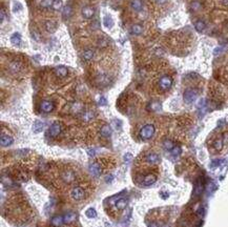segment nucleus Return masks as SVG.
Listing matches in <instances>:
<instances>
[{"label":"nucleus","instance_id":"obj_1","mask_svg":"<svg viewBox=\"0 0 228 227\" xmlns=\"http://www.w3.org/2000/svg\"><path fill=\"white\" fill-rule=\"evenodd\" d=\"M6 211L7 220L16 225L25 224L32 219V209L21 196L12 198L7 202Z\"/></svg>","mask_w":228,"mask_h":227},{"label":"nucleus","instance_id":"obj_2","mask_svg":"<svg viewBox=\"0 0 228 227\" xmlns=\"http://www.w3.org/2000/svg\"><path fill=\"white\" fill-rule=\"evenodd\" d=\"M89 184L77 185L71 190V197L75 201H82L88 197L89 193Z\"/></svg>","mask_w":228,"mask_h":227},{"label":"nucleus","instance_id":"obj_3","mask_svg":"<svg viewBox=\"0 0 228 227\" xmlns=\"http://www.w3.org/2000/svg\"><path fill=\"white\" fill-rule=\"evenodd\" d=\"M60 178H61L62 183L65 185L71 184L73 182L77 181V175L73 169H70V168L63 169V172L60 173Z\"/></svg>","mask_w":228,"mask_h":227},{"label":"nucleus","instance_id":"obj_4","mask_svg":"<svg viewBox=\"0 0 228 227\" xmlns=\"http://www.w3.org/2000/svg\"><path fill=\"white\" fill-rule=\"evenodd\" d=\"M198 95L199 93L196 88H187L183 94V99L185 101V103L190 104L196 101V99L198 98Z\"/></svg>","mask_w":228,"mask_h":227},{"label":"nucleus","instance_id":"obj_5","mask_svg":"<svg viewBox=\"0 0 228 227\" xmlns=\"http://www.w3.org/2000/svg\"><path fill=\"white\" fill-rule=\"evenodd\" d=\"M155 126L153 124H146L145 126L142 127V129L140 131V137L142 140H148L150 139L153 134H155Z\"/></svg>","mask_w":228,"mask_h":227},{"label":"nucleus","instance_id":"obj_6","mask_svg":"<svg viewBox=\"0 0 228 227\" xmlns=\"http://www.w3.org/2000/svg\"><path fill=\"white\" fill-rule=\"evenodd\" d=\"M89 172H91L93 177L98 178L101 176V173L104 172V167L100 161H96V162L92 163L91 167H89Z\"/></svg>","mask_w":228,"mask_h":227},{"label":"nucleus","instance_id":"obj_7","mask_svg":"<svg viewBox=\"0 0 228 227\" xmlns=\"http://www.w3.org/2000/svg\"><path fill=\"white\" fill-rule=\"evenodd\" d=\"M159 87L162 91H166L170 90L171 85H173V79L169 76H163L159 80Z\"/></svg>","mask_w":228,"mask_h":227},{"label":"nucleus","instance_id":"obj_8","mask_svg":"<svg viewBox=\"0 0 228 227\" xmlns=\"http://www.w3.org/2000/svg\"><path fill=\"white\" fill-rule=\"evenodd\" d=\"M61 132H62V126H61V124L59 123V122H55V123H53L52 125H51L50 129H48V135L52 138H56L61 134Z\"/></svg>","mask_w":228,"mask_h":227},{"label":"nucleus","instance_id":"obj_9","mask_svg":"<svg viewBox=\"0 0 228 227\" xmlns=\"http://www.w3.org/2000/svg\"><path fill=\"white\" fill-rule=\"evenodd\" d=\"M55 108V104L53 101L50 100H43L40 103V109L43 113H51L53 109Z\"/></svg>","mask_w":228,"mask_h":227},{"label":"nucleus","instance_id":"obj_10","mask_svg":"<svg viewBox=\"0 0 228 227\" xmlns=\"http://www.w3.org/2000/svg\"><path fill=\"white\" fill-rule=\"evenodd\" d=\"M157 181V176L155 175V173H147V175H145L144 177H143V180H142V184L145 185V186H149L153 184V183Z\"/></svg>","mask_w":228,"mask_h":227},{"label":"nucleus","instance_id":"obj_11","mask_svg":"<svg viewBox=\"0 0 228 227\" xmlns=\"http://www.w3.org/2000/svg\"><path fill=\"white\" fill-rule=\"evenodd\" d=\"M13 142H14V139H13L12 137L7 136V135H4V134H1V138H0V143H1V146L2 147H6V146H10Z\"/></svg>","mask_w":228,"mask_h":227},{"label":"nucleus","instance_id":"obj_12","mask_svg":"<svg viewBox=\"0 0 228 227\" xmlns=\"http://www.w3.org/2000/svg\"><path fill=\"white\" fill-rule=\"evenodd\" d=\"M55 74H56V76L59 77V78H64V77L67 76L68 70H67V67H65V66L60 65L55 70Z\"/></svg>","mask_w":228,"mask_h":227},{"label":"nucleus","instance_id":"obj_13","mask_svg":"<svg viewBox=\"0 0 228 227\" xmlns=\"http://www.w3.org/2000/svg\"><path fill=\"white\" fill-rule=\"evenodd\" d=\"M82 15H83L84 18L91 19L95 15V10L92 6H84L82 9Z\"/></svg>","mask_w":228,"mask_h":227},{"label":"nucleus","instance_id":"obj_14","mask_svg":"<svg viewBox=\"0 0 228 227\" xmlns=\"http://www.w3.org/2000/svg\"><path fill=\"white\" fill-rule=\"evenodd\" d=\"M44 27L48 33H55L57 29V23L53 20H47L44 22Z\"/></svg>","mask_w":228,"mask_h":227},{"label":"nucleus","instance_id":"obj_15","mask_svg":"<svg viewBox=\"0 0 228 227\" xmlns=\"http://www.w3.org/2000/svg\"><path fill=\"white\" fill-rule=\"evenodd\" d=\"M145 161L149 164H157L160 162V157L157 154H149L145 157Z\"/></svg>","mask_w":228,"mask_h":227},{"label":"nucleus","instance_id":"obj_16","mask_svg":"<svg viewBox=\"0 0 228 227\" xmlns=\"http://www.w3.org/2000/svg\"><path fill=\"white\" fill-rule=\"evenodd\" d=\"M70 113L71 114H81L82 113V104L79 102H74L70 107Z\"/></svg>","mask_w":228,"mask_h":227},{"label":"nucleus","instance_id":"obj_17","mask_svg":"<svg viewBox=\"0 0 228 227\" xmlns=\"http://www.w3.org/2000/svg\"><path fill=\"white\" fill-rule=\"evenodd\" d=\"M21 70H22V64L20 62H18V61H13V62L10 63V71L12 73L14 74L19 73Z\"/></svg>","mask_w":228,"mask_h":227},{"label":"nucleus","instance_id":"obj_18","mask_svg":"<svg viewBox=\"0 0 228 227\" xmlns=\"http://www.w3.org/2000/svg\"><path fill=\"white\" fill-rule=\"evenodd\" d=\"M100 135L104 138H108L112 135V128L108 124H104L103 126L100 128Z\"/></svg>","mask_w":228,"mask_h":227},{"label":"nucleus","instance_id":"obj_19","mask_svg":"<svg viewBox=\"0 0 228 227\" xmlns=\"http://www.w3.org/2000/svg\"><path fill=\"white\" fill-rule=\"evenodd\" d=\"M116 208L117 210H123L125 207H126L127 205V200L126 199H123V198H120V199H117L116 200Z\"/></svg>","mask_w":228,"mask_h":227},{"label":"nucleus","instance_id":"obj_20","mask_svg":"<svg viewBox=\"0 0 228 227\" xmlns=\"http://www.w3.org/2000/svg\"><path fill=\"white\" fill-rule=\"evenodd\" d=\"M103 24L106 29H112V25H114V20H112V18L109 15H105V16L103 17Z\"/></svg>","mask_w":228,"mask_h":227},{"label":"nucleus","instance_id":"obj_21","mask_svg":"<svg viewBox=\"0 0 228 227\" xmlns=\"http://www.w3.org/2000/svg\"><path fill=\"white\" fill-rule=\"evenodd\" d=\"M130 6H132V10L139 12L143 9V2H142V0H132Z\"/></svg>","mask_w":228,"mask_h":227},{"label":"nucleus","instance_id":"obj_22","mask_svg":"<svg viewBox=\"0 0 228 227\" xmlns=\"http://www.w3.org/2000/svg\"><path fill=\"white\" fill-rule=\"evenodd\" d=\"M71 15H73V9H71V6H65L64 9H63V11H62L63 19H68L71 16Z\"/></svg>","mask_w":228,"mask_h":227},{"label":"nucleus","instance_id":"obj_23","mask_svg":"<svg viewBox=\"0 0 228 227\" xmlns=\"http://www.w3.org/2000/svg\"><path fill=\"white\" fill-rule=\"evenodd\" d=\"M11 42L14 45H19L21 43V35L18 34V33H15V34L12 35L11 37Z\"/></svg>","mask_w":228,"mask_h":227},{"label":"nucleus","instance_id":"obj_24","mask_svg":"<svg viewBox=\"0 0 228 227\" xmlns=\"http://www.w3.org/2000/svg\"><path fill=\"white\" fill-rule=\"evenodd\" d=\"M82 57H83V59L85 61L92 60V59H93V57H94V52L92 50L83 51V53H82Z\"/></svg>","mask_w":228,"mask_h":227},{"label":"nucleus","instance_id":"obj_25","mask_svg":"<svg viewBox=\"0 0 228 227\" xmlns=\"http://www.w3.org/2000/svg\"><path fill=\"white\" fill-rule=\"evenodd\" d=\"M205 27H206V23H205L203 20H198L194 23V29H196L197 32H203Z\"/></svg>","mask_w":228,"mask_h":227},{"label":"nucleus","instance_id":"obj_26","mask_svg":"<svg viewBox=\"0 0 228 227\" xmlns=\"http://www.w3.org/2000/svg\"><path fill=\"white\" fill-rule=\"evenodd\" d=\"M81 117H82V119H83V121L88 122V121H89V120H92L94 118L95 114L91 111H84V113L81 114Z\"/></svg>","mask_w":228,"mask_h":227},{"label":"nucleus","instance_id":"obj_27","mask_svg":"<svg viewBox=\"0 0 228 227\" xmlns=\"http://www.w3.org/2000/svg\"><path fill=\"white\" fill-rule=\"evenodd\" d=\"M63 7V2L62 0H53L52 9L54 11H60Z\"/></svg>","mask_w":228,"mask_h":227},{"label":"nucleus","instance_id":"obj_28","mask_svg":"<svg viewBox=\"0 0 228 227\" xmlns=\"http://www.w3.org/2000/svg\"><path fill=\"white\" fill-rule=\"evenodd\" d=\"M22 9H23V6H22V4L19 1H16V0L13 1V7H12L13 13H19L20 11H22Z\"/></svg>","mask_w":228,"mask_h":227},{"label":"nucleus","instance_id":"obj_29","mask_svg":"<svg viewBox=\"0 0 228 227\" xmlns=\"http://www.w3.org/2000/svg\"><path fill=\"white\" fill-rule=\"evenodd\" d=\"M143 32V27L140 24H134L132 26V33L134 35H140Z\"/></svg>","mask_w":228,"mask_h":227},{"label":"nucleus","instance_id":"obj_30","mask_svg":"<svg viewBox=\"0 0 228 227\" xmlns=\"http://www.w3.org/2000/svg\"><path fill=\"white\" fill-rule=\"evenodd\" d=\"M223 139L222 138H219V139H217L216 141L214 142V149L216 150H218V152H220L222 148H223Z\"/></svg>","mask_w":228,"mask_h":227},{"label":"nucleus","instance_id":"obj_31","mask_svg":"<svg viewBox=\"0 0 228 227\" xmlns=\"http://www.w3.org/2000/svg\"><path fill=\"white\" fill-rule=\"evenodd\" d=\"M163 146H164V148L167 150H173V147H175V144H173V142L171 141V140H165V141L163 142Z\"/></svg>","mask_w":228,"mask_h":227},{"label":"nucleus","instance_id":"obj_32","mask_svg":"<svg viewBox=\"0 0 228 227\" xmlns=\"http://www.w3.org/2000/svg\"><path fill=\"white\" fill-rule=\"evenodd\" d=\"M43 128V123L41 121H36L34 126H33V131H34L35 132H39L42 131Z\"/></svg>","mask_w":228,"mask_h":227},{"label":"nucleus","instance_id":"obj_33","mask_svg":"<svg viewBox=\"0 0 228 227\" xmlns=\"http://www.w3.org/2000/svg\"><path fill=\"white\" fill-rule=\"evenodd\" d=\"M31 35H32V38L35 40L36 42H40L41 41V36H40L39 32H37L36 30H32V32H31Z\"/></svg>","mask_w":228,"mask_h":227},{"label":"nucleus","instance_id":"obj_34","mask_svg":"<svg viewBox=\"0 0 228 227\" xmlns=\"http://www.w3.org/2000/svg\"><path fill=\"white\" fill-rule=\"evenodd\" d=\"M53 225L55 227H61V225H62V218H61L60 216L54 218L53 219Z\"/></svg>","mask_w":228,"mask_h":227},{"label":"nucleus","instance_id":"obj_35","mask_svg":"<svg viewBox=\"0 0 228 227\" xmlns=\"http://www.w3.org/2000/svg\"><path fill=\"white\" fill-rule=\"evenodd\" d=\"M52 4H53V0H42V1L40 2V6L42 7H44V9L52 7Z\"/></svg>","mask_w":228,"mask_h":227},{"label":"nucleus","instance_id":"obj_36","mask_svg":"<svg viewBox=\"0 0 228 227\" xmlns=\"http://www.w3.org/2000/svg\"><path fill=\"white\" fill-rule=\"evenodd\" d=\"M191 10L193 11H198V10L201 7V3H200L199 1H193V2H191Z\"/></svg>","mask_w":228,"mask_h":227},{"label":"nucleus","instance_id":"obj_37","mask_svg":"<svg viewBox=\"0 0 228 227\" xmlns=\"http://www.w3.org/2000/svg\"><path fill=\"white\" fill-rule=\"evenodd\" d=\"M181 152H182V149H181L180 146H175L173 147V149L171 150V152H173V156H179L181 154Z\"/></svg>","mask_w":228,"mask_h":227},{"label":"nucleus","instance_id":"obj_38","mask_svg":"<svg viewBox=\"0 0 228 227\" xmlns=\"http://www.w3.org/2000/svg\"><path fill=\"white\" fill-rule=\"evenodd\" d=\"M4 18H6V11H4L3 7H1V10H0V21H1V23L4 21Z\"/></svg>","mask_w":228,"mask_h":227},{"label":"nucleus","instance_id":"obj_39","mask_svg":"<svg viewBox=\"0 0 228 227\" xmlns=\"http://www.w3.org/2000/svg\"><path fill=\"white\" fill-rule=\"evenodd\" d=\"M107 39H100L99 41H98V45L100 47H105L106 45H107V41H106Z\"/></svg>","mask_w":228,"mask_h":227},{"label":"nucleus","instance_id":"obj_40","mask_svg":"<svg viewBox=\"0 0 228 227\" xmlns=\"http://www.w3.org/2000/svg\"><path fill=\"white\" fill-rule=\"evenodd\" d=\"M160 104L159 103H156V102H153V103L150 104V109H153V111H157V109H160Z\"/></svg>","mask_w":228,"mask_h":227},{"label":"nucleus","instance_id":"obj_41","mask_svg":"<svg viewBox=\"0 0 228 227\" xmlns=\"http://www.w3.org/2000/svg\"><path fill=\"white\" fill-rule=\"evenodd\" d=\"M86 215H88V217H89V218H94V217L96 216V211H95L94 209H88Z\"/></svg>","mask_w":228,"mask_h":227},{"label":"nucleus","instance_id":"obj_42","mask_svg":"<svg viewBox=\"0 0 228 227\" xmlns=\"http://www.w3.org/2000/svg\"><path fill=\"white\" fill-rule=\"evenodd\" d=\"M99 104H100V105H105V104H106V99L103 98V97H102V98H100Z\"/></svg>","mask_w":228,"mask_h":227},{"label":"nucleus","instance_id":"obj_43","mask_svg":"<svg viewBox=\"0 0 228 227\" xmlns=\"http://www.w3.org/2000/svg\"><path fill=\"white\" fill-rule=\"evenodd\" d=\"M222 51H223V48L221 47H217L216 50L214 51V55H218V54H220V52H222Z\"/></svg>","mask_w":228,"mask_h":227},{"label":"nucleus","instance_id":"obj_44","mask_svg":"<svg viewBox=\"0 0 228 227\" xmlns=\"http://www.w3.org/2000/svg\"><path fill=\"white\" fill-rule=\"evenodd\" d=\"M74 217H75V216L71 215H71H66V216H65V220H66V221H71V219L74 218Z\"/></svg>","mask_w":228,"mask_h":227},{"label":"nucleus","instance_id":"obj_45","mask_svg":"<svg viewBox=\"0 0 228 227\" xmlns=\"http://www.w3.org/2000/svg\"><path fill=\"white\" fill-rule=\"evenodd\" d=\"M130 159H132V155H130V154H126V155H125V161L128 162Z\"/></svg>","mask_w":228,"mask_h":227},{"label":"nucleus","instance_id":"obj_46","mask_svg":"<svg viewBox=\"0 0 228 227\" xmlns=\"http://www.w3.org/2000/svg\"><path fill=\"white\" fill-rule=\"evenodd\" d=\"M156 1H157L158 3H160V4H164L165 2H167L168 0H156Z\"/></svg>","mask_w":228,"mask_h":227}]
</instances>
